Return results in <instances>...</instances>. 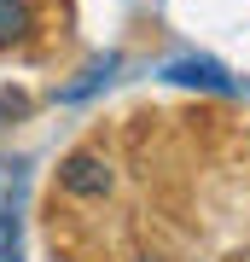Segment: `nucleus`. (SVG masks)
Returning <instances> with one entry per match:
<instances>
[{"label":"nucleus","instance_id":"nucleus-1","mask_svg":"<svg viewBox=\"0 0 250 262\" xmlns=\"http://www.w3.org/2000/svg\"><path fill=\"white\" fill-rule=\"evenodd\" d=\"M58 187L70 198H111V187H117L111 158H105V151H70V158L58 163Z\"/></svg>","mask_w":250,"mask_h":262},{"label":"nucleus","instance_id":"nucleus-2","mask_svg":"<svg viewBox=\"0 0 250 262\" xmlns=\"http://www.w3.org/2000/svg\"><path fill=\"white\" fill-rule=\"evenodd\" d=\"M163 82H175V88H204V94H239L233 70L215 64V58H198V53L169 58V64H163Z\"/></svg>","mask_w":250,"mask_h":262},{"label":"nucleus","instance_id":"nucleus-3","mask_svg":"<svg viewBox=\"0 0 250 262\" xmlns=\"http://www.w3.org/2000/svg\"><path fill=\"white\" fill-rule=\"evenodd\" d=\"M29 29H35V6L29 0H0V47L29 41Z\"/></svg>","mask_w":250,"mask_h":262},{"label":"nucleus","instance_id":"nucleus-4","mask_svg":"<svg viewBox=\"0 0 250 262\" xmlns=\"http://www.w3.org/2000/svg\"><path fill=\"white\" fill-rule=\"evenodd\" d=\"M117 64H122V58H117V53H105L99 64H87V70H82V82L58 88V99H64V105H76V99H87L93 88H105V82H111V70H117Z\"/></svg>","mask_w":250,"mask_h":262},{"label":"nucleus","instance_id":"nucleus-5","mask_svg":"<svg viewBox=\"0 0 250 262\" xmlns=\"http://www.w3.org/2000/svg\"><path fill=\"white\" fill-rule=\"evenodd\" d=\"M0 262H24V251H18V210L12 204H0Z\"/></svg>","mask_w":250,"mask_h":262},{"label":"nucleus","instance_id":"nucleus-6","mask_svg":"<svg viewBox=\"0 0 250 262\" xmlns=\"http://www.w3.org/2000/svg\"><path fill=\"white\" fill-rule=\"evenodd\" d=\"M134 262H157V256H134Z\"/></svg>","mask_w":250,"mask_h":262}]
</instances>
